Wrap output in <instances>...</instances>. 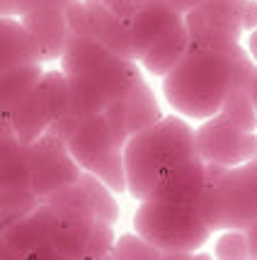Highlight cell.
<instances>
[{
	"label": "cell",
	"mask_w": 257,
	"mask_h": 260,
	"mask_svg": "<svg viewBox=\"0 0 257 260\" xmlns=\"http://www.w3.org/2000/svg\"><path fill=\"white\" fill-rule=\"evenodd\" d=\"M88 34H92L100 44H104L117 56L134 58L129 24L112 15L102 3H88Z\"/></svg>",
	"instance_id": "5bb4252c"
},
{
	"label": "cell",
	"mask_w": 257,
	"mask_h": 260,
	"mask_svg": "<svg viewBox=\"0 0 257 260\" xmlns=\"http://www.w3.org/2000/svg\"><path fill=\"white\" fill-rule=\"evenodd\" d=\"M228 122H233L235 126L245 129V132H257V110L250 98V88H240V85H231V90L226 92L221 110Z\"/></svg>",
	"instance_id": "d6986e66"
},
{
	"label": "cell",
	"mask_w": 257,
	"mask_h": 260,
	"mask_svg": "<svg viewBox=\"0 0 257 260\" xmlns=\"http://www.w3.org/2000/svg\"><path fill=\"white\" fill-rule=\"evenodd\" d=\"M22 158L29 168L32 190L39 197V202L61 187L76 182L83 173V168L68 153L66 141L58 139L54 132H44L39 139L24 144Z\"/></svg>",
	"instance_id": "8992f818"
},
{
	"label": "cell",
	"mask_w": 257,
	"mask_h": 260,
	"mask_svg": "<svg viewBox=\"0 0 257 260\" xmlns=\"http://www.w3.org/2000/svg\"><path fill=\"white\" fill-rule=\"evenodd\" d=\"M187 46H190V32H187V24L182 20V22H177L170 32L163 34L138 61L143 63V68L148 73L163 78L170 68L182 58V54L187 51Z\"/></svg>",
	"instance_id": "2e32d148"
},
{
	"label": "cell",
	"mask_w": 257,
	"mask_h": 260,
	"mask_svg": "<svg viewBox=\"0 0 257 260\" xmlns=\"http://www.w3.org/2000/svg\"><path fill=\"white\" fill-rule=\"evenodd\" d=\"M114 246V231L109 224H102L97 221L95 229H92V236H90L88 243V258H102V255H109Z\"/></svg>",
	"instance_id": "d4e9b609"
},
{
	"label": "cell",
	"mask_w": 257,
	"mask_h": 260,
	"mask_svg": "<svg viewBox=\"0 0 257 260\" xmlns=\"http://www.w3.org/2000/svg\"><path fill=\"white\" fill-rule=\"evenodd\" d=\"M257 27V0H245L243 8V29L252 32Z\"/></svg>",
	"instance_id": "484cf974"
},
{
	"label": "cell",
	"mask_w": 257,
	"mask_h": 260,
	"mask_svg": "<svg viewBox=\"0 0 257 260\" xmlns=\"http://www.w3.org/2000/svg\"><path fill=\"white\" fill-rule=\"evenodd\" d=\"M182 20H185V15L177 8H172L170 0H145V3H141L129 20L134 61H138L163 34L170 32Z\"/></svg>",
	"instance_id": "9c48e42d"
},
{
	"label": "cell",
	"mask_w": 257,
	"mask_h": 260,
	"mask_svg": "<svg viewBox=\"0 0 257 260\" xmlns=\"http://www.w3.org/2000/svg\"><path fill=\"white\" fill-rule=\"evenodd\" d=\"M122 153L126 192L134 200H143L170 166L197 156L194 129L177 114L160 117L151 126L129 136Z\"/></svg>",
	"instance_id": "3957f363"
},
{
	"label": "cell",
	"mask_w": 257,
	"mask_h": 260,
	"mask_svg": "<svg viewBox=\"0 0 257 260\" xmlns=\"http://www.w3.org/2000/svg\"><path fill=\"white\" fill-rule=\"evenodd\" d=\"M235 71V51L187 46L175 66L163 76V92L170 107L187 119H206L221 110L231 90Z\"/></svg>",
	"instance_id": "7a4b0ae2"
},
{
	"label": "cell",
	"mask_w": 257,
	"mask_h": 260,
	"mask_svg": "<svg viewBox=\"0 0 257 260\" xmlns=\"http://www.w3.org/2000/svg\"><path fill=\"white\" fill-rule=\"evenodd\" d=\"M134 231L156 246L165 258H192V253L199 250L211 236V229L201 221L194 204L160 202L151 197L138 200Z\"/></svg>",
	"instance_id": "277c9868"
},
{
	"label": "cell",
	"mask_w": 257,
	"mask_h": 260,
	"mask_svg": "<svg viewBox=\"0 0 257 260\" xmlns=\"http://www.w3.org/2000/svg\"><path fill=\"white\" fill-rule=\"evenodd\" d=\"M88 173H92L97 180L104 182L114 194L126 192V173H124V153L122 151L109 156V158H104L92 170H88Z\"/></svg>",
	"instance_id": "44dd1931"
},
{
	"label": "cell",
	"mask_w": 257,
	"mask_h": 260,
	"mask_svg": "<svg viewBox=\"0 0 257 260\" xmlns=\"http://www.w3.org/2000/svg\"><path fill=\"white\" fill-rule=\"evenodd\" d=\"M36 61H42V51L32 32L24 27L20 17L0 15V71Z\"/></svg>",
	"instance_id": "4fadbf2b"
},
{
	"label": "cell",
	"mask_w": 257,
	"mask_h": 260,
	"mask_svg": "<svg viewBox=\"0 0 257 260\" xmlns=\"http://www.w3.org/2000/svg\"><path fill=\"white\" fill-rule=\"evenodd\" d=\"M109 255H114V258H165L156 246H151L138 234H124V236H119L114 241Z\"/></svg>",
	"instance_id": "7402d4cb"
},
{
	"label": "cell",
	"mask_w": 257,
	"mask_h": 260,
	"mask_svg": "<svg viewBox=\"0 0 257 260\" xmlns=\"http://www.w3.org/2000/svg\"><path fill=\"white\" fill-rule=\"evenodd\" d=\"M216 258H247V241L243 229H224L216 243Z\"/></svg>",
	"instance_id": "603a6c76"
},
{
	"label": "cell",
	"mask_w": 257,
	"mask_h": 260,
	"mask_svg": "<svg viewBox=\"0 0 257 260\" xmlns=\"http://www.w3.org/2000/svg\"><path fill=\"white\" fill-rule=\"evenodd\" d=\"M250 98H252V105L257 110V68H255V76H252V83H250Z\"/></svg>",
	"instance_id": "f1b7e54d"
},
{
	"label": "cell",
	"mask_w": 257,
	"mask_h": 260,
	"mask_svg": "<svg viewBox=\"0 0 257 260\" xmlns=\"http://www.w3.org/2000/svg\"><path fill=\"white\" fill-rule=\"evenodd\" d=\"M204 182H206V160L199 156H192V158H185L175 166H170L158 178L148 197L160 200V202L194 204L204 190Z\"/></svg>",
	"instance_id": "30bf717a"
},
{
	"label": "cell",
	"mask_w": 257,
	"mask_h": 260,
	"mask_svg": "<svg viewBox=\"0 0 257 260\" xmlns=\"http://www.w3.org/2000/svg\"><path fill=\"white\" fill-rule=\"evenodd\" d=\"M78 180H80V185L85 187V192H88L90 204H92V209H95L97 221L114 226V224H117V219H119V204H117V200L112 197L114 192L102 180H97L92 173H88V170H83V173H80Z\"/></svg>",
	"instance_id": "ffe728a7"
},
{
	"label": "cell",
	"mask_w": 257,
	"mask_h": 260,
	"mask_svg": "<svg viewBox=\"0 0 257 260\" xmlns=\"http://www.w3.org/2000/svg\"><path fill=\"white\" fill-rule=\"evenodd\" d=\"M58 63L68 78L70 107L46 132H54L63 141L78 122L104 112L109 102L124 98L141 80V68L134 58L117 56L92 34H70Z\"/></svg>",
	"instance_id": "6da1fadb"
},
{
	"label": "cell",
	"mask_w": 257,
	"mask_h": 260,
	"mask_svg": "<svg viewBox=\"0 0 257 260\" xmlns=\"http://www.w3.org/2000/svg\"><path fill=\"white\" fill-rule=\"evenodd\" d=\"M247 163H250V166H252V168H255V173H257V156H252V158L247 160Z\"/></svg>",
	"instance_id": "f546056e"
},
{
	"label": "cell",
	"mask_w": 257,
	"mask_h": 260,
	"mask_svg": "<svg viewBox=\"0 0 257 260\" xmlns=\"http://www.w3.org/2000/svg\"><path fill=\"white\" fill-rule=\"evenodd\" d=\"M73 0H0V15L5 17H22L24 12L36 8H63L66 10Z\"/></svg>",
	"instance_id": "cb8c5ba5"
},
{
	"label": "cell",
	"mask_w": 257,
	"mask_h": 260,
	"mask_svg": "<svg viewBox=\"0 0 257 260\" xmlns=\"http://www.w3.org/2000/svg\"><path fill=\"white\" fill-rule=\"evenodd\" d=\"M44 71L46 68L42 61L20 63V66H10L5 71H0V110L10 112L12 107L39 83Z\"/></svg>",
	"instance_id": "e0dca14e"
},
{
	"label": "cell",
	"mask_w": 257,
	"mask_h": 260,
	"mask_svg": "<svg viewBox=\"0 0 257 260\" xmlns=\"http://www.w3.org/2000/svg\"><path fill=\"white\" fill-rule=\"evenodd\" d=\"M20 20L36 39L39 51H42V61L44 63L46 61H58L68 39H70L66 10L63 8H36V10L24 12Z\"/></svg>",
	"instance_id": "8fae6325"
},
{
	"label": "cell",
	"mask_w": 257,
	"mask_h": 260,
	"mask_svg": "<svg viewBox=\"0 0 257 260\" xmlns=\"http://www.w3.org/2000/svg\"><path fill=\"white\" fill-rule=\"evenodd\" d=\"M39 197L32 187H0V234L32 212Z\"/></svg>",
	"instance_id": "ac0fdd59"
},
{
	"label": "cell",
	"mask_w": 257,
	"mask_h": 260,
	"mask_svg": "<svg viewBox=\"0 0 257 260\" xmlns=\"http://www.w3.org/2000/svg\"><path fill=\"white\" fill-rule=\"evenodd\" d=\"M10 122L15 136L22 144H29L34 139H39L56 122V112H54V107H51V102L44 95L39 83L10 110Z\"/></svg>",
	"instance_id": "7c38bea8"
},
{
	"label": "cell",
	"mask_w": 257,
	"mask_h": 260,
	"mask_svg": "<svg viewBox=\"0 0 257 260\" xmlns=\"http://www.w3.org/2000/svg\"><path fill=\"white\" fill-rule=\"evenodd\" d=\"M243 231H245V241H247V258H257V216Z\"/></svg>",
	"instance_id": "4316f807"
},
{
	"label": "cell",
	"mask_w": 257,
	"mask_h": 260,
	"mask_svg": "<svg viewBox=\"0 0 257 260\" xmlns=\"http://www.w3.org/2000/svg\"><path fill=\"white\" fill-rule=\"evenodd\" d=\"M129 136L122 134L117 126L107 119L104 112L90 114L78 126L70 132L66 146L73 160L78 163L83 170H92L97 163L109 158L114 153H119L126 144Z\"/></svg>",
	"instance_id": "ba28073f"
},
{
	"label": "cell",
	"mask_w": 257,
	"mask_h": 260,
	"mask_svg": "<svg viewBox=\"0 0 257 260\" xmlns=\"http://www.w3.org/2000/svg\"><path fill=\"white\" fill-rule=\"evenodd\" d=\"M247 54H250L252 61L257 63V27L250 32V39H247Z\"/></svg>",
	"instance_id": "83f0119b"
},
{
	"label": "cell",
	"mask_w": 257,
	"mask_h": 260,
	"mask_svg": "<svg viewBox=\"0 0 257 260\" xmlns=\"http://www.w3.org/2000/svg\"><path fill=\"white\" fill-rule=\"evenodd\" d=\"M114 102H117L119 110H122L124 124H126L129 136L136 134V132H141V129H145V126H151L153 122H158V119L163 117L156 95L151 90V85L143 83V78L138 80L124 98H119V100H114Z\"/></svg>",
	"instance_id": "9a60e30c"
},
{
	"label": "cell",
	"mask_w": 257,
	"mask_h": 260,
	"mask_svg": "<svg viewBox=\"0 0 257 260\" xmlns=\"http://www.w3.org/2000/svg\"><path fill=\"white\" fill-rule=\"evenodd\" d=\"M197 156L221 166H240L257 156V132H245L228 122L221 112L206 117V122L194 129Z\"/></svg>",
	"instance_id": "52a82bcc"
},
{
	"label": "cell",
	"mask_w": 257,
	"mask_h": 260,
	"mask_svg": "<svg viewBox=\"0 0 257 260\" xmlns=\"http://www.w3.org/2000/svg\"><path fill=\"white\" fill-rule=\"evenodd\" d=\"M245 0H201L185 12L190 46L233 54L240 46Z\"/></svg>",
	"instance_id": "5b68a950"
}]
</instances>
